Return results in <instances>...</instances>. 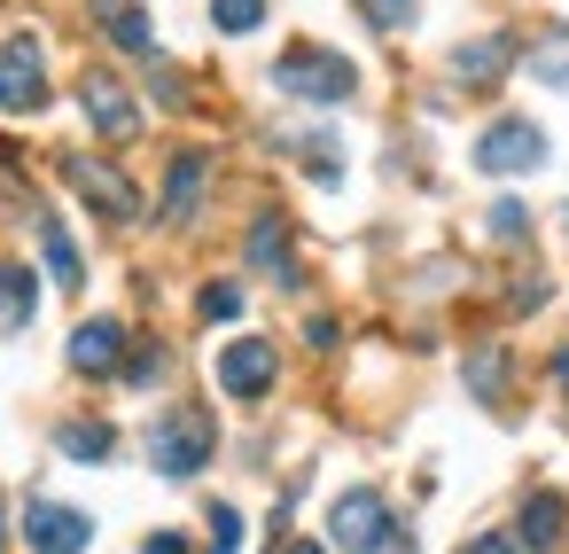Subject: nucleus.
<instances>
[{
	"label": "nucleus",
	"mask_w": 569,
	"mask_h": 554,
	"mask_svg": "<svg viewBox=\"0 0 569 554\" xmlns=\"http://www.w3.org/2000/svg\"><path fill=\"white\" fill-rule=\"evenodd\" d=\"M328 538H336L343 554H421L413 531L390 515V499H382L375 484H351V492L328 507Z\"/></svg>",
	"instance_id": "nucleus-1"
},
{
	"label": "nucleus",
	"mask_w": 569,
	"mask_h": 554,
	"mask_svg": "<svg viewBox=\"0 0 569 554\" xmlns=\"http://www.w3.org/2000/svg\"><path fill=\"white\" fill-rule=\"evenodd\" d=\"M211 453H219V422H211V406H164V414L149 422V461H157L164 476H196Z\"/></svg>",
	"instance_id": "nucleus-2"
},
{
	"label": "nucleus",
	"mask_w": 569,
	"mask_h": 554,
	"mask_svg": "<svg viewBox=\"0 0 569 554\" xmlns=\"http://www.w3.org/2000/svg\"><path fill=\"white\" fill-rule=\"evenodd\" d=\"M273 87L297 95V102H351L359 71H351L336 48H289V56L273 63Z\"/></svg>",
	"instance_id": "nucleus-3"
},
{
	"label": "nucleus",
	"mask_w": 569,
	"mask_h": 554,
	"mask_svg": "<svg viewBox=\"0 0 569 554\" xmlns=\"http://www.w3.org/2000/svg\"><path fill=\"white\" fill-rule=\"evenodd\" d=\"M0 110H9V118L48 110V48H40V32H9V40H0Z\"/></svg>",
	"instance_id": "nucleus-4"
},
{
	"label": "nucleus",
	"mask_w": 569,
	"mask_h": 554,
	"mask_svg": "<svg viewBox=\"0 0 569 554\" xmlns=\"http://www.w3.org/2000/svg\"><path fill=\"white\" fill-rule=\"evenodd\" d=\"M17 531H24L32 554H87L94 546V515L87 507H63V499H32Z\"/></svg>",
	"instance_id": "nucleus-5"
},
{
	"label": "nucleus",
	"mask_w": 569,
	"mask_h": 554,
	"mask_svg": "<svg viewBox=\"0 0 569 554\" xmlns=\"http://www.w3.org/2000/svg\"><path fill=\"white\" fill-rule=\"evenodd\" d=\"M476 165L499 172V180H507V172H538V165H546V133H538L530 118H491L483 141H476Z\"/></svg>",
	"instance_id": "nucleus-6"
},
{
	"label": "nucleus",
	"mask_w": 569,
	"mask_h": 554,
	"mask_svg": "<svg viewBox=\"0 0 569 554\" xmlns=\"http://www.w3.org/2000/svg\"><path fill=\"white\" fill-rule=\"evenodd\" d=\"M63 180H71L102 219H141V188H133L110 157H63Z\"/></svg>",
	"instance_id": "nucleus-7"
},
{
	"label": "nucleus",
	"mask_w": 569,
	"mask_h": 554,
	"mask_svg": "<svg viewBox=\"0 0 569 554\" xmlns=\"http://www.w3.org/2000/svg\"><path fill=\"white\" fill-rule=\"evenodd\" d=\"M273 375H281V352H273V336H234L227 352H219V390L227 398H266L273 390Z\"/></svg>",
	"instance_id": "nucleus-8"
},
{
	"label": "nucleus",
	"mask_w": 569,
	"mask_h": 554,
	"mask_svg": "<svg viewBox=\"0 0 569 554\" xmlns=\"http://www.w3.org/2000/svg\"><path fill=\"white\" fill-rule=\"evenodd\" d=\"M79 110L94 118L102 141H141V102H133L110 71H87V79H79Z\"/></svg>",
	"instance_id": "nucleus-9"
},
{
	"label": "nucleus",
	"mask_w": 569,
	"mask_h": 554,
	"mask_svg": "<svg viewBox=\"0 0 569 554\" xmlns=\"http://www.w3.org/2000/svg\"><path fill=\"white\" fill-rule=\"evenodd\" d=\"M126 352H133L126 320H79V328H71V352H63V359H71L79 375H118V367H126Z\"/></svg>",
	"instance_id": "nucleus-10"
},
{
	"label": "nucleus",
	"mask_w": 569,
	"mask_h": 554,
	"mask_svg": "<svg viewBox=\"0 0 569 554\" xmlns=\"http://www.w3.org/2000/svg\"><path fill=\"white\" fill-rule=\"evenodd\" d=\"M507 71H515V40H507V32H483V40L452 48V79H460V87H491V79H507Z\"/></svg>",
	"instance_id": "nucleus-11"
},
{
	"label": "nucleus",
	"mask_w": 569,
	"mask_h": 554,
	"mask_svg": "<svg viewBox=\"0 0 569 554\" xmlns=\"http://www.w3.org/2000/svg\"><path fill=\"white\" fill-rule=\"evenodd\" d=\"M203 188H211V157L203 149H180L172 157V180H164V219H196L203 211Z\"/></svg>",
	"instance_id": "nucleus-12"
},
{
	"label": "nucleus",
	"mask_w": 569,
	"mask_h": 554,
	"mask_svg": "<svg viewBox=\"0 0 569 554\" xmlns=\"http://www.w3.org/2000/svg\"><path fill=\"white\" fill-rule=\"evenodd\" d=\"M561 515H569V499H561V492H530V499H522V523H515V546L553 554V546H561Z\"/></svg>",
	"instance_id": "nucleus-13"
},
{
	"label": "nucleus",
	"mask_w": 569,
	"mask_h": 554,
	"mask_svg": "<svg viewBox=\"0 0 569 554\" xmlns=\"http://www.w3.org/2000/svg\"><path fill=\"white\" fill-rule=\"evenodd\" d=\"M32 313H40V281H32V266L0 258V336L32 328Z\"/></svg>",
	"instance_id": "nucleus-14"
},
{
	"label": "nucleus",
	"mask_w": 569,
	"mask_h": 554,
	"mask_svg": "<svg viewBox=\"0 0 569 554\" xmlns=\"http://www.w3.org/2000/svg\"><path fill=\"white\" fill-rule=\"evenodd\" d=\"M250 266L273 274V281H297V266H289V219L281 211H258L250 219Z\"/></svg>",
	"instance_id": "nucleus-15"
},
{
	"label": "nucleus",
	"mask_w": 569,
	"mask_h": 554,
	"mask_svg": "<svg viewBox=\"0 0 569 554\" xmlns=\"http://www.w3.org/2000/svg\"><path fill=\"white\" fill-rule=\"evenodd\" d=\"M94 17H102V32H110L126 56H149V48H157V32H149V9H141V0H94Z\"/></svg>",
	"instance_id": "nucleus-16"
},
{
	"label": "nucleus",
	"mask_w": 569,
	"mask_h": 554,
	"mask_svg": "<svg viewBox=\"0 0 569 554\" xmlns=\"http://www.w3.org/2000/svg\"><path fill=\"white\" fill-rule=\"evenodd\" d=\"M40 250H48L56 289H79V281H87V258H79V243H71V227H63V219H40Z\"/></svg>",
	"instance_id": "nucleus-17"
},
{
	"label": "nucleus",
	"mask_w": 569,
	"mask_h": 554,
	"mask_svg": "<svg viewBox=\"0 0 569 554\" xmlns=\"http://www.w3.org/2000/svg\"><path fill=\"white\" fill-rule=\"evenodd\" d=\"M56 445H63L71 461H87V468H94V461H110V453H118V429H110V422H94V414H79V422H63V429H56Z\"/></svg>",
	"instance_id": "nucleus-18"
},
{
	"label": "nucleus",
	"mask_w": 569,
	"mask_h": 554,
	"mask_svg": "<svg viewBox=\"0 0 569 554\" xmlns=\"http://www.w3.org/2000/svg\"><path fill=\"white\" fill-rule=\"evenodd\" d=\"M530 79H538V87H569V24H553V32L530 48Z\"/></svg>",
	"instance_id": "nucleus-19"
},
{
	"label": "nucleus",
	"mask_w": 569,
	"mask_h": 554,
	"mask_svg": "<svg viewBox=\"0 0 569 554\" xmlns=\"http://www.w3.org/2000/svg\"><path fill=\"white\" fill-rule=\"evenodd\" d=\"M211 24H219L227 40H242V32L266 24V0H211Z\"/></svg>",
	"instance_id": "nucleus-20"
},
{
	"label": "nucleus",
	"mask_w": 569,
	"mask_h": 554,
	"mask_svg": "<svg viewBox=\"0 0 569 554\" xmlns=\"http://www.w3.org/2000/svg\"><path fill=\"white\" fill-rule=\"evenodd\" d=\"M499 383H507V352L491 344V352H476V359H468V390L491 406V398H499Z\"/></svg>",
	"instance_id": "nucleus-21"
},
{
	"label": "nucleus",
	"mask_w": 569,
	"mask_h": 554,
	"mask_svg": "<svg viewBox=\"0 0 569 554\" xmlns=\"http://www.w3.org/2000/svg\"><path fill=\"white\" fill-rule=\"evenodd\" d=\"M359 17H367L375 32H406V24H413V0H359Z\"/></svg>",
	"instance_id": "nucleus-22"
},
{
	"label": "nucleus",
	"mask_w": 569,
	"mask_h": 554,
	"mask_svg": "<svg viewBox=\"0 0 569 554\" xmlns=\"http://www.w3.org/2000/svg\"><path fill=\"white\" fill-rule=\"evenodd\" d=\"M491 235H499V243H522V235H530V211H522L515 196H499V204H491Z\"/></svg>",
	"instance_id": "nucleus-23"
},
{
	"label": "nucleus",
	"mask_w": 569,
	"mask_h": 554,
	"mask_svg": "<svg viewBox=\"0 0 569 554\" xmlns=\"http://www.w3.org/2000/svg\"><path fill=\"white\" fill-rule=\"evenodd\" d=\"M196 313H203V320H234V313H242V289H234V281H211V289L196 297Z\"/></svg>",
	"instance_id": "nucleus-24"
},
{
	"label": "nucleus",
	"mask_w": 569,
	"mask_h": 554,
	"mask_svg": "<svg viewBox=\"0 0 569 554\" xmlns=\"http://www.w3.org/2000/svg\"><path fill=\"white\" fill-rule=\"evenodd\" d=\"M211 554H242V515L234 507H211Z\"/></svg>",
	"instance_id": "nucleus-25"
},
{
	"label": "nucleus",
	"mask_w": 569,
	"mask_h": 554,
	"mask_svg": "<svg viewBox=\"0 0 569 554\" xmlns=\"http://www.w3.org/2000/svg\"><path fill=\"white\" fill-rule=\"evenodd\" d=\"M118 375H126V383H157V375H164V352H157V344H141V352H126V367H118Z\"/></svg>",
	"instance_id": "nucleus-26"
},
{
	"label": "nucleus",
	"mask_w": 569,
	"mask_h": 554,
	"mask_svg": "<svg viewBox=\"0 0 569 554\" xmlns=\"http://www.w3.org/2000/svg\"><path fill=\"white\" fill-rule=\"evenodd\" d=\"M460 554H522V546H515V538H507V531H483V538H468V546H460Z\"/></svg>",
	"instance_id": "nucleus-27"
},
{
	"label": "nucleus",
	"mask_w": 569,
	"mask_h": 554,
	"mask_svg": "<svg viewBox=\"0 0 569 554\" xmlns=\"http://www.w3.org/2000/svg\"><path fill=\"white\" fill-rule=\"evenodd\" d=\"M305 344H312V352H336V320H328V313H320V320H312V328H305Z\"/></svg>",
	"instance_id": "nucleus-28"
},
{
	"label": "nucleus",
	"mask_w": 569,
	"mask_h": 554,
	"mask_svg": "<svg viewBox=\"0 0 569 554\" xmlns=\"http://www.w3.org/2000/svg\"><path fill=\"white\" fill-rule=\"evenodd\" d=\"M141 554H188V538L180 531H157V538H141Z\"/></svg>",
	"instance_id": "nucleus-29"
},
{
	"label": "nucleus",
	"mask_w": 569,
	"mask_h": 554,
	"mask_svg": "<svg viewBox=\"0 0 569 554\" xmlns=\"http://www.w3.org/2000/svg\"><path fill=\"white\" fill-rule=\"evenodd\" d=\"M281 554H328V546H312V538H289V546H281Z\"/></svg>",
	"instance_id": "nucleus-30"
},
{
	"label": "nucleus",
	"mask_w": 569,
	"mask_h": 554,
	"mask_svg": "<svg viewBox=\"0 0 569 554\" xmlns=\"http://www.w3.org/2000/svg\"><path fill=\"white\" fill-rule=\"evenodd\" d=\"M553 383H561V390H569V352H561V359H553Z\"/></svg>",
	"instance_id": "nucleus-31"
},
{
	"label": "nucleus",
	"mask_w": 569,
	"mask_h": 554,
	"mask_svg": "<svg viewBox=\"0 0 569 554\" xmlns=\"http://www.w3.org/2000/svg\"><path fill=\"white\" fill-rule=\"evenodd\" d=\"M0 546H9V523H0Z\"/></svg>",
	"instance_id": "nucleus-32"
}]
</instances>
